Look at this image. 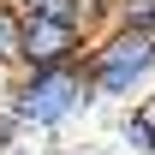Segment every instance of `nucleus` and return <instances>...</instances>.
Masks as SVG:
<instances>
[{
	"label": "nucleus",
	"mask_w": 155,
	"mask_h": 155,
	"mask_svg": "<svg viewBox=\"0 0 155 155\" xmlns=\"http://www.w3.org/2000/svg\"><path fill=\"white\" fill-rule=\"evenodd\" d=\"M0 101L18 119V131H60L84 107H96V90H90L84 60H60V66H18V78L0 90Z\"/></svg>",
	"instance_id": "f257e3e1"
},
{
	"label": "nucleus",
	"mask_w": 155,
	"mask_h": 155,
	"mask_svg": "<svg viewBox=\"0 0 155 155\" xmlns=\"http://www.w3.org/2000/svg\"><path fill=\"white\" fill-rule=\"evenodd\" d=\"M84 72H90V90L96 101H131L155 84V30H137V24H101L90 48H84Z\"/></svg>",
	"instance_id": "f03ea898"
},
{
	"label": "nucleus",
	"mask_w": 155,
	"mask_h": 155,
	"mask_svg": "<svg viewBox=\"0 0 155 155\" xmlns=\"http://www.w3.org/2000/svg\"><path fill=\"white\" fill-rule=\"evenodd\" d=\"M84 48H90V30H84L72 0H30V6H18L12 66H60V60H84Z\"/></svg>",
	"instance_id": "7ed1b4c3"
},
{
	"label": "nucleus",
	"mask_w": 155,
	"mask_h": 155,
	"mask_svg": "<svg viewBox=\"0 0 155 155\" xmlns=\"http://www.w3.org/2000/svg\"><path fill=\"white\" fill-rule=\"evenodd\" d=\"M119 137L131 143V155H155V114L149 107H131L125 125H119Z\"/></svg>",
	"instance_id": "20e7f679"
},
{
	"label": "nucleus",
	"mask_w": 155,
	"mask_h": 155,
	"mask_svg": "<svg viewBox=\"0 0 155 155\" xmlns=\"http://www.w3.org/2000/svg\"><path fill=\"white\" fill-rule=\"evenodd\" d=\"M12 48H18V6L0 0V66H12Z\"/></svg>",
	"instance_id": "39448f33"
},
{
	"label": "nucleus",
	"mask_w": 155,
	"mask_h": 155,
	"mask_svg": "<svg viewBox=\"0 0 155 155\" xmlns=\"http://www.w3.org/2000/svg\"><path fill=\"white\" fill-rule=\"evenodd\" d=\"M12 6H30V0H12Z\"/></svg>",
	"instance_id": "423d86ee"
}]
</instances>
